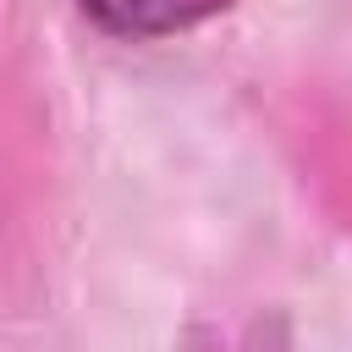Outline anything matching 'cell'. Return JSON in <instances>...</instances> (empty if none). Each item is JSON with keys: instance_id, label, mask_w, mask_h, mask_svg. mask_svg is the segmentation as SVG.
I'll use <instances>...</instances> for the list:
<instances>
[{"instance_id": "6da1fadb", "label": "cell", "mask_w": 352, "mask_h": 352, "mask_svg": "<svg viewBox=\"0 0 352 352\" xmlns=\"http://www.w3.org/2000/svg\"><path fill=\"white\" fill-rule=\"evenodd\" d=\"M231 0H82V11L126 38H160V33H182L214 11H226Z\"/></svg>"}]
</instances>
